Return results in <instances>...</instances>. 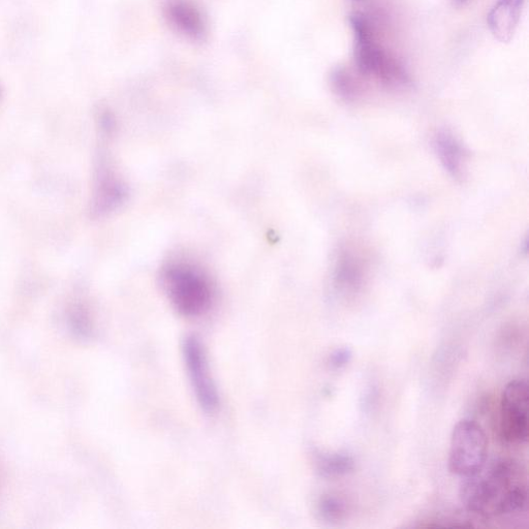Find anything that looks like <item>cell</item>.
<instances>
[{
	"mask_svg": "<svg viewBox=\"0 0 529 529\" xmlns=\"http://www.w3.org/2000/svg\"><path fill=\"white\" fill-rule=\"evenodd\" d=\"M460 501L469 512L485 518L508 516L524 510L526 475L519 462L499 458L463 478Z\"/></svg>",
	"mask_w": 529,
	"mask_h": 529,
	"instance_id": "obj_1",
	"label": "cell"
},
{
	"mask_svg": "<svg viewBox=\"0 0 529 529\" xmlns=\"http://www.w3.org/2000/svg\"><path fill=\"white\" fill-rule=\"evenodd\" d=\"M355 37V61L359 72L387 86H402L409 75L400 62L379 44L371 24L360 14L350 19Z\"/></svg>",
	"mask_w": 529,
	"mask_h": 529,
	"instance_id": "obj_2",
	"label": "cell"
},
{
	"mask_svg": "<svg viewBox=\"0 0 529 529\" xmlns=\"http://www.w3.org/2000/svg\"><path fill=\"white\" fill-rule=\"evenodd\" d=\"M163 278L169 299L179 314L198 317L209 309L211 286L201 271L190 265L175 264L164 271Z\"/></svg>",
	"mask_w": 529,
	"mask_h": 529,
	"instance_id": "obj_3",
	"label": "cell"
},
{
	"mask_svg": "<svg viewBox=\"0 0 529 529\" xmlns=\"http://www.w3.org/2000/svg\"><path fill=\"white\" fill-rule=\"evenodd\" d=\"M488 441L483 428L470 419L453 428L449 451V470L465 478L478 472L487 461Z\"/></svg>",
	"mask_w": 529,
	"mask_h": 529,
	"instance_id": "obj_4",
	"label": "cell"
},
{
	"mask_svg": "<svg viewBox=\"0 0 529 529\" xmlns=\"http://www.w3.org/2000/svg\"><path fill=\"white\" fill-rule=\"evenodd\" d=\"M528 400L526 381L515 380L506 386L501 401L500 429L507 443L523 445L528 441Z\"/></svg>",
	"mask_w": 529,
	"mask_h": 529,
	"instance_id": "obj_5",
	"label": "cell"
},
{
	"mask_svg": "<svg viewBox=\"0 0 529 529\" xmlns=\"http://www.w3.org/2000/svg\"><path fill=\"white\" fill-rule=\"evenodd\" d=\"M183 358L200 407L213 413L219 407V395L209 375L204 348L197 337L184 340Z\"/></svg>",
	"mask_w": 529,
	"mask_h": 529,
	"instance_id": "obj_6",
	"label": "cell"
},
{
	"mask_svg": "<svg viewBox=\"0 0 529 529\" xmlns=\"http://www.w3.org/2000/svg\"><path fill=\"white\" fill-rule=\"evenodd\" d=\"M365 261L351 247H342L337 255L334 268L335 286L342 292H358L365 279Z\"/></svg>",
	"mask_w": 529,
	"mask_h": 529,
	"instance_id": "obj_7",
	"label": "cell"
},
{
	"mask_svg": "<svg viewBox=\"0 0 529 529\" xmlns=\"http://www.w3.org/2000/svg\"><path fill=\"white\" fill-rule=\"evenodd\" d=\"M525 0H497L487 17L492 35L502 43L512 40Z\"/></svg>",
	"mask_w": 529,
	"mask_h": 529,
	"instance_id": "obj_8",
	"label": "cell"
},
{
	"mask_svg": "<svg viewBox=\"0 0 529 529\" xmlns=\"http://www.w3.org/2000/svg\"><path fill=\"white\" fill-rule=\"evenodd\" d=\"M433 148L445 170L455 179H461L465 170L466 150L450 131L434 135Z\"/></svg>",
	"mask_w": 529,
	"mask_h": 529,
	"instance_id": "obj_9",
	"label": "cell"
},
{
	"mask_svg": "<svg viewBox=\"0 0 529 529\" xmlns=\"http://www.w3.org/2000/svg\"><path fill=\"white\" fill-rule=\"evenodd\" d=\"M316 465L319 474L325 478L344 477L355 469L353 457L344 453L321 454Z\"/></svg>",
	"mask_w": 529,
	"mask_h": 529,
	"instance_id": "obj_10",
	"label": "cell"
},
{
	"mask_svg": "<svg viewBox=\"0 0 529 529\" xmlns=\"http://www.w3.org/2000/svg\"><path fill=\"white\" fill-rule=\"evenodd\" d=\"M319 512L325 520L336 522L347 515V505L335 495H326L319 503Z\"/></svg>",
	"mask_w": 529,
	"mask_h": 529,
	"instance_id": "obj_11",
	"label": "cell"
},
{
	"mask_svg": "<svg viewBox=\"0 0 529 529\" xmlns=\"http://www.w3.org/2000/svg\"><path fill=\"white\" fill-rule=\"evenodd\" d=\"M335 90L341 98L351 101L358 96L353 79L344 71H337L334 77Z\"/></svg>",
	"mask_w": 529,
	"mask_h": 529,
	"instance_id": "obj_12",
	"label": "cell"
},
{
	"mask_svg": "<svg viewBox=\"0 0 529 529\" xmlns=\"http://www.w3.org/2000/svg\"><path fill=\"white\" fill-rule=\"evenodd\" d=\"M352 358V352L349 349H340L335 351L330 357V365L333 368L346 366Z\"/></svg>",
	"mask_w": 529,
	"mask_h": 529,
	"instance_id": "obj_13",
	"label": "cell"
},
{
	"mask_svg": "<svg viewBox=\"0 0 529 529\" xmlns=\"http://www.w3.org/2000/svg\"><path fill=\"white\" fill-rule=\"evenodd\" d=\"M456 2H457L459 5H463V4H465L466 2H469V0H456Z\"/></svg>",
	"mask_w": 529,
	"mask_h": 529,
	"instance_id": "obj_14",
	"label": "cell"
}]
</instances>
